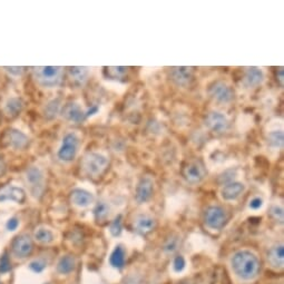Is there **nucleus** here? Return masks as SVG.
<instances>
[{
	"label": "nucleus",
	"instance_id": "obj_15",
	"mask_svg": "<svg viewBox=\"0 0 284 284\" xmlns=\"http://www.w3.org/2000/svg\"><path fill=\"white\" fill-rule=\"evenodd\" d=\"M34 249V243L29 235L21 234L17 236L12 242V252L19 259H25L30 255Z\"/></svg>",
	"mask_w": 284,
	"mask_h": 284
},
{
	"label": "nucleus",
	"instance_id": "obj_30",
	"mask_svg": "<svg viewBox=\"0 0 284 284\" xmlns=\"http://www.w3.org/2000/svg\"><path fill=\"white\" fill-rule=\"evenodd\" d=\"M180 245V237L176 235H172L166 240L164 244V251L166 253H173L178 250Z\"/></svg>",
	"mask_w": 284,
	"mask_h": 284
},
{
	"label": "nucleus",
	"instance_id": "obj_21",
	"mask_svg": "<svg viewBox=\"0 0 284 284\" xmlns=\"http://www.w3.org/2000/svg\"><path fill=\"white\" fill-rule=\"evenodd\" d=\"M268 261L273 268L282 269L284 265V248L283 244L272 246L268 253Z\"/></svg>",
	"mask_w": 284,
	"mask_h": 284
},
{
	"label": "nucleus",
	"instance_id": "obj_1",
	"mask_svg": "<svg viewBox=\"0 0 284 284\" xmlns=\"http://www.w3.org/2000/svg\"><path fill=\"white\" fill-rule=\"evenodd\" d=\"M232 268L240 278L252 280L260 272V261L257 255L248 250H241L233 255Z\"/></svg>",
	"mask_w": 284,
	"mask_h": 284
},
{
	"label": "nucleus",
	"instance_id": "obj_28",
	"mask_svg": "<svg viewBox=\"0 0 284 284\" xmlns=\"http://www.w3.org/2000/svg\"><path fill=\"white\" fill-rule=\"evenodd\" d=\"M60 110V100L59 99H54L52 101H49L45 108V116L49 119H52L57 116Z\"/></svg>",
	"mask_w": 284,
	"mask_h": 284
},
{
	"label": "nucleus",
	"instance_id": "obj_35",
	"mask_svg": "<svg viewBox=\"0 0 284 284\" xmlns=\"http://www.w3.org/2000/svg\"><path fill=\"white\" fill-rule=\"evenodd\" d=\"M29 268L34 271L35 273H40L43 272L45 268H46V262L43 260H36V261H32L30 263Z\"/></svg>",
	"mask_w": 284,
	"mask_h": 284
},
{
	"label": "nucleus",
	"instance_id": "obj_39",
	"mask_svg": "<svg viewBox=\"0 0 284 284\" xmlns=\"http://www.w3.org/2000/svg\"><path fill=\"white\" fill-rule=\"evenodd\" d=\"M6 170H7L6 163H4L2 156H0V176H2L4 173H6Z\"/></svg>",
	"mask_w": 284,
	"mask_h": 284
},
{
	"label": "nucleus",
	"instance_id": "obj_36",
	"mask_svg": "<svg viewBox=\"0 0 284 284\" xmlns=\"http://www.w3.org/2000/svg\"><path fill=\"white\" fill-rule=\"evenodd\" d=\"M174 270L176 272H181V271H183L184 268H185V259L183 257H176L175 260H174Z\"/></svg>",
	"mask_w": 284,
	"mask_h": 284
},
{
	"label": "nucleus",
	"instance_id": "obj_6",
	"mask_svg": "<svg viewBox=\"0 0 284 284\" xmlns=\"http://www.w3.org/2000/svg\"><path fill=\"white\" fill-rule=\"evenodd\" d=\"M208 96L214 103L229 106L234 100V90L229 83L225 81L214 82L208 88Z\"/></svg>",
	"mask_w": 284,
	"mask_h": 284
},
{
	"label": "nucleus",
	"instance_id": "obj_29",
	"mask_svg": "<svg viewBox=\"0 0 284 284\" xmlns=\"http://www.w3.org/2000/svg\"><path fill=\"white\" fill-rule=\"evenodd\" d=\"M128 69H129L128 67L114 66V67L107 68V73H108V75L113 79H122L128 74Z\"/></svg>",
	"mask_w": 284,
	"mask_h": 284
},
{
	"label": "nucleus",
	"instance_id": "obj_27",
	"mask_svg": "<svg viewBox=\"0 0 284 284\" xmlns=\"http://www.w3.org/2000/svg\"><path fill=\"white\" fill-rule=\"evenodd\" d=\"M35 239L41 244H50L54 241L55 236L54 233L50 230L46 229V227H39L35 232Z\"/></svg>",
	"mask_w": 284,
	"mask_h": 284
},
{
	"label": "nucleus",
	"instance_id": "obj_8",
	"mask_svg": "<svg viewBox=\"0 0 284 284\" xmlns=\"http://www.w3.org/2000/svg\"><path fill=\"white\" fill-rule=\"evenodd\" d=\"M246 184L241 180H232L223 183L218 190V196L224 202H236L245 193Z\"/></svg>",
	"mask_w": 284,
	"mask_h": 284
},
{
	"label": "nucleus",
	"instance_id": "obj_14",
	"mask_svg": "<svg viewBox=\"0 0 284 284\" xmlns=\"http://www.w3.org/2000/svg\"><path fill=\"white\" fill-rule=\"evenodd\" d=\"M86 111L87 108H85V107L77 103V101H72V103H68L64 106L62 113L64 118L68 120V122L81 124L84 120L87 119Z\"/></svg>",
	"mask_w": 284,
	"mask_h": 284
},
{
	"label": "nucleus",
	"instance_id": "obj_5",
	"mask_svg": "<svg viewBox=\"0 0 284 284\" xmlns=\"http://www.w3.org/2000/svg\"><path fill=\"white\" fill-rule=\"evenodd\" d=\"M81 144L82 138L77 133L69 132L65 134L57 151V157L64 163L73 162L78 154Z\"/></svg>",
	"mask_w": 284,
	"mask_h": 284
},
{
	"label": "nucleus",
	"instance_id": "obj_7",
	"mask_svg": "<svg viewBox=\"0 0 284 284\" xmlns=\"http://www.w3.org/2000/svg\"><path fill=\"white\" fill-rule=\"evenodd\" d=\"M229 215L224 208L220 205H211L204 214V223L208 230L220 231L225 226Z\"/></svg>",
	"mask_w": 284,
	"mask_h": 284
},
{
	"label": "nucleus",
	"instance_id": "obj_11",
	"mask_svg": "<svg viewBox=\"0 0 284 284\" xmlns=\"http://www.w3.org/2000/svg\"><path fill=\"white\" fill-rule=\"evenodd\" d=\"M265 78H267V73L262 67H245L243 71V77H242V85L246 90H255L260 86H262Z\"/></svg>",
	"mask_w": 284,
	"mask_h": 284
},
{
	"label": "nucleus",
	"instance_id": "obj_37",
	"mask_svg": "<svg viewBox=\"0 0 284 284\" xmlns=\"http://www.w3.org/2000/svg\"><path fill=\"white\" fill-rule=\"evenodd\" d=\"M18 225H19V221H18L16 217L10 218V220H9V221L7 222V229H8L9 231H15V230H17Z\"/></svg>",
	"mask_w": 284,
	"mask_h": 284
},
{
	"label": "nucleus",
	"instance_id": "obj_25",
	"mask_svg": "<svg viewBox=\"0 0 284 284\" xmlns=\"http://www.w3.org/2000/svg\"><path fill=\"white\" fill-rule=\"evenodd\" d=\"M22 109V101L20 98H13L9 99L6 103V107H4V111H6L8 116L10 117H16V116L20 113Z\"/></svg>",
	"mask_w": 284,
	"mask_h": 284
},
{
	"label": "nucleus",
	"instance_id": "obj_38",
	"mask_svg": "<svg viewBox=\"0 0 284 284\" xmlns=\"http://www.w3.org/2000/svg\"><path fill=\"white\" fill-rule=\"evenodd\" d=\"M4 69H6L8 73H10L12 75L16 76H19L24 73V67H4Z\"/></svg>",
	"mask_w": 284,
	"mask_h": 284
},
{
	"label": "nucleus",
	"instance_id": "obj_22",
	"mask_svg": "<svg viewBox=\"0 0 284 284\" xmlns=\"http://www.w3.org/2000/svg\"><path fill=\"white\" fill-rule=\"evenodd\" d=\"M90 69L88 67H72L69 68V77L75 85L83 86L91 76Z\"/></svg>",
	"mask_w": 284,
	"mask_h": 284
},
{
	"label": "nucleus",
	"instance_id": "obj_9",
	"mask_svg": "<svg viewBox=\"0 0 284 284\" xmlns=\"http://www.w3.org/2000/svg\"><path fill=\"white\" fill-rule=\"evenodd\" d=\"M231 120L224 111L214 109L205 117V126L208 130L215 134H224L230 128Z\"/></svg>",
	"mask_w": 284,
	"mask_h": 284
},
{
	"label": "nucleus",
	"instance_id": "obj_33",
	"mask_svg": "<svg viewBox=\"0 0 284 284\" xmlns=\"http://www.w3.org/2000/svg\"><path fill=\"white\" fill-rule=\"evenodd\" d=\"M270 214L274 218V220L283 223L284 220V213H283V206L281 204H274V205L270 209Z\"/></svg>",
	"mask_w": 284,
	"mask_h": 284
},
{
	"label": "nucleus",
	"instance_id": "obj_3",
	"mask_svg": "<svg viewBox=\"0 0 284 284\" xmlns=\"http://www.w3.org/2000/svg\"><path fill=\"white\" fill-rule=\"evenodd\" d=\"M264 139H265V146H267L270 153L278 154L279 152H281L283 150L284 132H283L282 119L280 118L272 119L271 122L267 125L264 132Z\"/></svg>",
	"mask_w": 284,
	"mask_h": 284
},
{
	"label": "nucleus",
	"instance_id": "obj_4",
	"mask_svg": "<svg viewBox=\"0 0 284 284\" xmlns=\"http://www.w3.org/2000/svg\"><path fill=\"white\" fill-rule=\"evenodd\" d=\"M64 68L58 66H43V67H34L32 74L36 82L41 87L45 88H54L57 87L63 79Z\"/></svg>",
	"mask_w": 284,
	"mask_h": 284
},
{
	"label": "nucleus",
	"instance_id": "obj_26",
	"mask_svg": "<svg viewBox=\"0 0 284 284\" xmlns=\"http://www.w3.org/2000/svg\"><path fill=\"white\" fill-rule=\"evenodd\" d=\"M110 207L109 204L107 202L101 201L99 203L96 204L95 209H94V215L97 222H104L107 220V217L109 215Z\"/></svg>",
	"mask_w": 284,
	"mask_h": 284
},
{
	"label": "nucleus",
	"instance_id": "obj_24",
	"mask_svg": "<svg viewBox=\"0 0 284 284\" xmlns=\"http://www.w3.org/2000/svg\"><path fill=\"white\" fill-rule=\"evenodd\" d=\"M75 265H76V261L73 255H65V257L59 260L57 270L58 272L62 274H69L74 271Z\"/></svg>",
	"mask_w": 284,
	"mask_h": 284
},
{
	"label": "nucleus",
	"instance_id": "obj_23",
	"mask_svg": "<svg viewBox=\"0 0 284 284\" xmlns=\"http://www.w3.org/2000/svg\"><path fill=\"white\" fill-rule=\"evenodd\" d=\"M125 259H126V252H125L123 246L118 245L111 252L109 262L111 267H114L115 269H122L125 264Z\"/></svg>",
	"mask_w": 284,
	"mask_h": 284
},
{
	"label": "nucleus",
	"instance_id": "obj_17",
	"mask_svg": "<svg viewBox=\"0 0 284 284\" xmlns=\"http://www.w3.org/2000/svg\"><path fill=\"white\" fill-rule=\"evenodd\" d=\"M71 202L73 205L81 208H86L91 206L95 202V195L91 190L77 188L72 190L71 193Z\"/></svg>",
	"mask_w": 284,
	"mask_h": 284
},
{
	"label": "nucleus",
	"instance_id": "obj_40",
	"mask_svg": "<svg viewBox=\"0 0 284 284\" xmlns=\"http://www.w3.org/2000/svg\"><path fill=\"white\" fill-rule=\"evenodd\" d=\"M284 72H283V68H279V71L277 72V79L279 81V83H280V85L281 87H283V77H284Z\"/></svg>",
	"mask_w": 284,
	"mask_h": 284
},
{
	"label": "nucleus",
	"instance_id": "obj_19",
	"mask_svg": "<svg viewBox=\"0 0 284 284\" xmlns=\"http://www.w3.org/2000/svg\"><path fill=\"white\" fill-rule=\"evenodd\" d=\"M134 229L142 235H146L156 227V221L151 215L147 214H141L134 220Z\"/></svg>",
	"mask_w": 284,
	"mask_h": 284
},
{
	"label": "nucleus",
	"instance_id": "obj_10",
	"mask_svg": "<svg viewBox=\"0 0 284 284\" xmlns=\"http://www.w3.org/2000/svg\"><path fill=\"white\" fill-rule=\"evenodd\" d=\"M155 185V180L152 175H143L135 189V201L138 204L147 203L154 195Z\"/></svg>",
	"mask_w": 284,
	"mask_h": 284
},
{
	"label": "nucleus",
	"instance_id": "obj_34",
	"mask_svg": "<svg viewBox=\"0 0 284 284\" xmlns=\"http://www.w3.org/2000/svg\"><path fill=\"white\" fill-rule=\"evenodd\" d=\"M11 265H10V261H9V258L7 254H3L1 259H0V273H7L10 271Z\"/></svg>",
	"mask_w": 284,
	"mask_h": 284
},
{
	"label": "nucleus",
	"instance_id": "obj_2",
	"mask_svg": "<svg viewBox=\"0 0 284 284\" xmlns=\"http://www.w3.org/2000/svg\"><path fill=\"white\" fill-rule=\"evenodd\" d=\"M109 162V155L105 151H92L83 157L82 170L90 178L98 179L108 169Z\"/></svg>",
	"mask_w": 284,
	"mask_h": 284
},
{
	"label": "nucleus",
	"instance_id": "obj_12",
	"mask_svg": "<svg viewBox=\"0 0 284 284\" xmlns=\"http://www.w3.org/2000/svg\"><path fill=\"white\" fill-rule=\"evenodd\" d=\"M183 175L186 183H189V185L193 186L199 185L206 179L205 166L203 165L202 162L192 161L185 166Z\"/></svg>",
	"mask_w": 284,
	"mask_h": 284
},
{
	"label": "nucleus",
	"instance_id": "obj_18",
	"mask_svg": "<svg viewBox=\"0 0 284 284\" xmlns=\"http://www.w3.org/2000/svg\"><path fill=\"white\" fill-rule=\"evenodd\" d=\"M26 199L25 190L12 185H4L0 188V202L13 201L16 203H24Z\"/></svg>",
	"mask_w": 284,
	"mask_h": 284
},
{
	"label": "nucleus",
	"instance_id": "obj_32",
	"mask_svg": "<svg viewBox=\"0 0 284 284\" xmlns=\"http://www.w3.org/2000/svg\"><path fill=\"white\" fill-rule=\"evenodd\" d=\"M123 230V222H122V216L118 215L117 217H115V220L111 222V224L109 226L110 234L113 236H118Z\"/></svg>",
	"mask_w": 284,
	"mask_h": 284
},
{
	"label": "nucleus",
	"instance_id": "obj_13",
	"mask_svg": "<svg viewBox=\"0 0 284 284\" xmlns=\"http://www.w3.org/2000/svg\"><path fill=\"white\" fill-rule=\"evenodd\" d=\"M26 181L30 185L31 193L35 197H40L45 189V175L39 167L31 166L26 171Z\"/></svg>",
	"mask_w": 284,
	"mask_h": 284
},
{
	"label": "nucleus",
	"instance_id": "obj_16",
	"mask_svg": "<svg viewBox=\"0 0 284 284\" xmlns=\"http://www.w3.org/2000/svg\"><path fill=\"white\" fill-rule=\"evenodd\" d=\"M170 77L176 86L188 87L193 79L192 67H173L170 71Z\"/></svg>",
	"mask_w": 284,
	"mask_h": 284
},
{
	"label": "nucleus",
	"instance_id": "obj_20",
	"mask_svg": "<svg viewBox=\"0 0 284 284\" xmlns=\"http://www.w3.org/2000/svg\"><path fill=\"white\" fill-rule=\"evenodd\" d=\"M7 143L15 150H25L29 145V138L20 130L10 129L7 132Z\"/></svg>",
	"mask_w": 284,
	"mask_h": 284
},
{
	"label": "nucleus",
	"instance_id": "obj_31",
	"mask_svg": "<svg viewBox=\"0 0 284 284\" xmlns=\"http://www.w3.org/2000/svg\"><path fill=\"white\" fill-rule=\"evenodd\" d=\"M264 206V199L262 196H260V195H254V196L251 197L249 199V203H248V207L251 211H260L261 208Z\"/></svg>",
	"mask_w": 284,
	"mask_h": 284
}]
</instances>
